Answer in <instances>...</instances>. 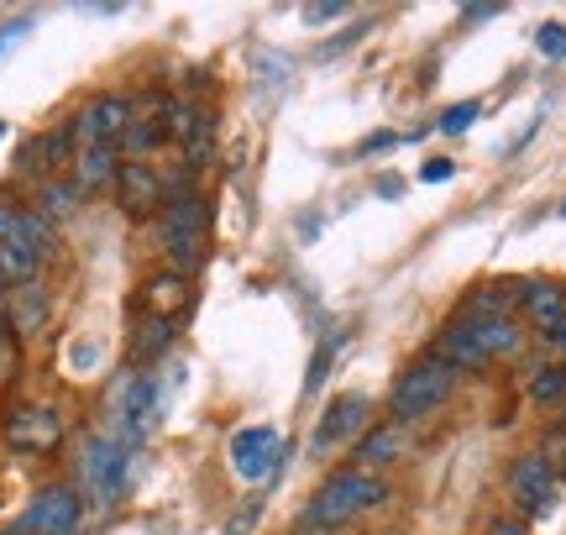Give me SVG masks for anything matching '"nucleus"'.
I'll use <instances>...</instances> for the list:
<instances>
[{
	"label": "nucleus",
	"instance_id": "f03ea898",
	"mask_svg": "<svg viewBox=\"0 0 566 535\" xmlns=\"http://www.w3.org/2000/svg\"><path fill=\"white\" fill-rule=\"evenodd\" d=\"M153 231H158V252H163V268L174 273H189L210 258V231H216V210L205 200L200 189H174L168 206L153 216Z\"/></svg>",
	"mask_w": 566,
	"mask_h": 535
},
{
	"label": "nucleus",
	"instance_id": "1a4fd4ad",
	"mask_svg": "<svg viewBox=\"0 0 566 535\" xmlns=\"http://www.w3.org/2000/svg\"><path fill=\"white\" fill-rule=\"evenodd\" d=\"M168 143H179L184 174H189V179L205 174V168L216 164V111L174 95V111H168Z\"/></svg>",
	"mask_w": 566,
	"mask_h": 535
},
{
	"label": "nucleus",
	"instance_id": "dca6fc26",
	"mask_svg": "<svg viewBox=\"0 0 566 535\" xmlns=\"http://www.w3.org/2000/svg\"><path fill=\"white\" fill-rule=\"evenodd\" d=\"M415 457V436L399 420H373L357 447H352V468H367V473H384V468H399Z\"/></svg>",
	"mask_w": 566,
	"mask_h": 535
},
{
	"label": "nucleus",
	"instance_id": "f8f14e48",
	"mask_svg": "<svg viewBox=\"0 0 566 535\" xmlns=\"http://www.w3.org/2000/svg\"><path fill=\"white\" fill-rule=\"evenodd\" d=\"M373 426V399L363 389H346L336 394L331 405L321 410V426L310 436V457H325L331 447H342V441H357V436Z\"/></svg>",
	"mask_w": 566,
	"mask_h": 535
},
{
	"label": "nucleus",
	"instance_id": "6ab92c4d",
	"mask_svg": "<svg viewBox=\"0 0 566 535\" xmlns=\"http://www.w3.org/2000/svg\"><path fill=\"white\" fill-rule=\"evenodd\" d=\"M520 310H525V321L541 331V336H551L556 326H566V284L562 279H525Z\"/></svg>",
	"mask_w": 566,
	"mask_h": 535
},
{
	"label": "nucleus",
	"instance_id": "423d86ee",
	"mask_svg": "<svg viewBox=\"0 0 566 535\" xmlns=\"http://www.w3.org/2000/svg\"><path fill=\"white\" fill-rule=\"evenodd\" d=\"M63 436H69V426H63L59 405H17L0 420V441L11 457H53L63 447Z\"/></svg>",
	"mask_w": 566,
	"mask_h": 535
},
{
	"label": "nucleus",
	"instance_id": "c9c22d12",
	"mask_svg": "<svg viewBox=\"0 0 566 535\" xmlns=\"http://www.w3.org/2000/svg\"><path fill=\"white\" fill-rule=\"evenodd\" d=\"M499 11H504V6H467V11H462V21H493V17H499Z\"/></svg>",
	"mask_w": 566,
	"mask_h": 535
},
{
	"label": "nucleus",
	"instance_id": "f3484780",
	"mask_svg": "<svg viewBox=\"0 0 566 535\" xmlns=\"http://www.w3.org/2000/svg\"><path fill=\"white\" fill-rule=\"evenodd\" d=\"M195 305V279L189 273H174V268H158V273H147L137 289V310L142 315H158V321H174L179 326L184 315Z\"/></svg>",
	"mask_w": 566,
	"mask_h": 535
},
{
	"label": "nucleus",
	"instance_id": "6e6552de",
	"mask_svg": "<svg viewBox=\"0 0 566 535\" xmlns=\"http://www.w3.org/2000/svg\"><path fill=\"white\" fill-rule=\"evenodd\" d=\"M84 525V499L74 483H48L32 494V504L21 510L17 531L6 535H80Z\"/></svg>",
	"mask_w": 566,
	"mask_h": 535
},
{
	"label": "nucleus",
	"instance_id": "58836bf2",
	"mask_svg": "<svg viewBox=\"0 0 566 535\" xmlns=\"http://www.w3.org/2000/svg\"><path fill=\"white\" fill-rule=\"evenodd\" d=\"M0 143H6V122H0Z\"/></svg>",
	"mask_w": 566,
	"mask_h": 535
},
{
	"label": "nucleus",
	"instance_id": "bb28decb",
	"mask_svg": "<svg viewBox=\"0 0 566 535\" xmlns=\"http://www.w3.org/2000/svg\"><path fill=\"white\" fill-rule=\"evenodd\" d=\"M535 53L551 59V63L566 59V27L562 21H541V27H535Z\"/></svg>",
	"mask_w": 566,
	"mask_h": 535
},
{
	"label": "nucleus",
	"instance_id": "9d476101",
	"mask_svg": "<svg viewBox=\"0 0 566 535\" xmlns=\"http://www.w3.org/2000/svg\"><path fill=\"white\" fill-rule=\"evenodd\" d=\"M231 473L242 478V483H268V478L283 473V462H289V441H283L273 426H242V431L231 436Z\"/></svg>",
	"mask_w": 566,
	"mask_h": 535
},
{
	"label": "nucleus",
	"instance_id": "c85d7f7f",
	"mask_svg": "<svg viewBox=\"0 0 566 535\" xmlns=\"http://www.w3.org/2000/svg\"><path fill=\"white\" fill-rule=\"evenodd\" d=\"M17 368H21L17 342H11V336H0V389H6V384H17Z\"/></svg>",
	"mask_w": 566,
	"mask_h": 535
},
{
	"label": "nucleus",
	"instance_id": "0eeeda50",
	"mask_svg": "<svg viewBox=\"0 0 566 535\" xmlns=\"http://www.w3.org/2000/svg\"><path fill=\"white\" fill-rule=\"evenodd\" d=\"M509 499H514V510L520 520H546L556 515V504H562V478L551 468L541 452H520L509 462Z\"/></svg>",
	"mask_w": 566,
	"mask_h": 535
},
{
	"label": "nucleus",
	"instance_id": "a211bd4d",
	"mask_svg": "<svg viewBox=\"0 0 566 535\" xmlns=\"http://www.w3.org/2000/svg\"><path fill=\"white\" fill-rule=\"evenodd\" d=\"M48 315H53V294H48L42 279H32V284H21V289H6V336L11 342L38 336L48 326Z\"/></svg>",
	"mask_w": 566,
	"mask_h": 535
},
{
	"label": "nucleus",
	"instance_id": "393cba45",
	"mask_svg": "<svg viewBox=\"0 0 566 535\" xmlns=\"http://www.w3.org/2000/svg\"><path fill=\"white\" fill-rule=\"evenodd\" d=\"M525 394H530V405H566V368L562 363H541V368H530Z\"/></svg>",
	"mask_w": 566,
	"mask_h": 535
},
{
	"label": "nucleus",
	"instance_id": "5701e85b",
	"mask_svg": "<svg viewBox=\"0 0 566 535\" xmlns=\"http://www.w3.org/2000/svg\"><path fill=\"white\" fill-rule=\"evenodd\" d=\"M84 206V195H80V185L69 179V174H59V179H48V185H38V195H32V210H38L42 221H69L74 210Z\"/></svg>",
	"mask_w": 566,
	"mask_h": 535
},
{
	"label": "nucleus",
	"instance_id": "2eb2a0df",
	"mask_svg": "<svg viewBox=\"0 0 566 535\" xmlns=\"http://www.w3.org/2000/svg\"><path fill=\"white\" fill-rule=\"evenodd\" d=\"M168 111H174V95H147V101H132V126L122 137L126 164H147L158 147H168Z\"/></svg>",
	"mask_w": 566,
	"mask_h": 535
},
{
	"label": "nucleus",
	"instance_id": "7c9ffc66",
	"mask_svg": "<svg viewBox=\"0 0 566 535\" xmlns=\"http://www.w3.org/2000/svg\"><path fill=\"white\" fill-rule=\"evenodd\" d=\"M420 179L424 185H446V179H457V164H451V158H424Z\"/></svg>",
	"mask_w": 566,
	"mask_h": 535
},
{
	"label": "nucleus",
	"instance_id": "9b49d317",
	"mask_svg": "<svg viewBox=\"0 0 566 535\" xmlns=\"http://www.w3.org/2000/svg\"><path fill=\"white\" fill-rule=\"evenodd\" d=\"M132 126V101L105 90L95 101H84L74 116H69V132H74V147H116L122 153V137Z\"/></svg>",
	"mask_w": 566,
	"mask_h": 535
},
{
	"label": "nucleus",
	"instance_id": "aec40b11",
	"mask_svg": "<svg viewBox=\"0 0 566 535\" xmlns=\"http://www.w3.org/2000/svg\"><path fill=\"white\" fill-rule=\"evenodd\" d=\"M122 174V153L116 147H74V164H69V179L80 185V195H101V189L116 185Z\"/></svg>",
	"mask_w": 566,
	"mask_h": 535
},
{
	"label": "nucleus",
	"instance_id": "473e14b6",
	"mask_svg": "<svg viewBox=\"0 0 566 535\" xmlns=\"http://www.w3.org/2000/svg\"><path fill=\"white\" fill-rule=\"evenodd\" d=\"M336 17H346V6H336V0H325V6H304V21H310V27H325V21H336Z\"/></svg>",
	"mask_w": 566,
	"mask_h": 535
},
{
	"label": "nucleus",
	"instance_id": "7ed1b4c3",
	"mask_svg": "<svg viewBox=\"0 0 566 535\" xmlns=\"http://www.w3.org/2000/svg\"><path fill=\"white\" fill-rule=\"evenodd\" d=\"M158 415H163V378L153 368H126L105 394V436H116L132 452L158 431Z\"/></svg>",
	"mask_w": 566,
	"mask_h": 535
},
{
	"label": "nucleus",
	"instance_id": "4be33fe9",
	"mask_svg": "<svg viewBox=\"0 0 566 535\" xmlns=\"http://www.w3.org/2000/svg\"><path fill=\"white\" fill-rule=\"evenodd\" d=\"M462 321L478 331V342H483V352L493 363H499V357H514L520 342H525V331H520L514 315H462Z\"/></svg>",
	"mask_w": 566,
	"mask_h": 535
},
{
	"label": "nucleus",
	"instance_id": "f257e3e1",
	"mask_svg": "<svg viewBox=\"0 0 566 535\" xmlns=\"http://www.w3.org/2000/svg\"><path fill=\"white\" fill-rule=\"evenodd\" d=\"M388 499H394V483L384 473H367V468H336V473L321 478V489L310 494V504L300 510V525L294 535H310V531H342L352 520L373 515V510H384Z\"/></svg>",
	"mask_w": 566,
	"mask_h": 535
},
{
	"label": "nucleus",
	"instance_id": "ea45409f",
	"mask_svg": "<svg viewBox=\"0 0 566 535\" xmlns=\"http://www.w3.org/2000/svg\"><path fill=\"white\" fill-rule=\"evenodd\" d=\"M562 216H566V200H562Z\"/></svg>",
	"mask_w": 566,
	"mask_h": 535
},
{
	"label": "nucleus",
	"instance_id": "f704fd0d",
	"mask_svg": "<svg viewBox=\"0 0 566 535\" xmlns=\"http://www.w3.org/2000/svg\"><path fill=\"white\" fill-rule=\"evenodd\" d=\"M483 535H530V525L525 520H493Z\"/></svg>",
	"mask_w": 566,
	"mask_h": 535
},
{
	"label": "nucleus",
	"instance_id": "412c9836",
	"mask_svg": "<svg viewBox=\"0 0 566 535\" xmlns=\"http://www.w3.org/2000/svg\"><path fill=\"white\" fill-rule=\"evenodd\" d=\"M168 347H174V321H158V315H137L132 321V336H126L132 368H153L158 357H168Z\"/></svg>",
	"mask_w": 566,
	"mask_h": 535
},
{
	"label": "nucleus",
	"instance_id": "e433bc0d",
	"mask_svg": "<svg viewBox=\"0 0 566 535\" xmlns=\"http://www.w3.org/2000/svg\"><path fill=\"white\" fill-rule=\"evenodd\" d=\"M546 342H551V352H556V363L566 368V326H556V331L546 336Z\"/></svg>",
	"mask_w": 566,
	"mask_h": 535
},
{
	"label": "nucleus",
	"instance_id": "39448f33",
	"mask_svg": "<svg viewBox=\"0 0 566 535\" xmlns=\"http://www.w3.org/2000/svg\"><path fill=\"white\" fill-rule=\"evenodd\" d=\"M457 384H462V373L451 368L446 357L424 352V357H415V363L394 378V389H388V415H394L399 426L430 420V415H436L446 399L457 394Z\"/></svg>",
	"mask_w": 566,
	"mask_h": 535
},
{
	"label": "nucleus",
	"instance_id": "4468645a",
	"mask_svg": "<svg viewBox=\"0 0 566 535\" xmlns=\"http://www.w3.org/2000/svg\"><path fill=\"white\" fill-rule=\"evenodd\" d=\"M111 189H116L122 216H132V221H153L168 206V174H158V164H122Z\"/></svg>",
	"mask_w": 566,
	"mask_h": 535
},
{
	"label": "nucleus",
	"instance_id": "a878e982",
	"mask_svg": "<svg viewBox=\"0 0 566 535\" xmlns=\"http://www.w3.org/2000/svg\"><path fill=\"white\" fill-rule=\"evenodd\" d=\"M483 116V101H457L446 105L441 116H436V132H446V137H462V132H472V122Z\"/></svg>",
	"mask_w": 566,
	"mask_h": 535
},
{
	"label": "nucleus",
	"instance_id": "ddd939ff",
	"mask_svg": "<svg viewBox=\"0 0 566 535\" xmlns=\"http://www.w3.org/2000/svg\"><path fill=\"white\" fill-rule=\"evenodd\" d=\"M69 164H74V132H69V122L48 126V132H38V137H27L17 147V174L21 179H38V185L69 174Z\"/></svg>",
	"mask_w": 566,
	"mask_h": 535
},
{
	"label": "nucleus",
	"instance_id": "4c0bfd02",
	"mask_svg": "<svg viewBox=\"0 0 566 535\" xmlns=\"http://www.w3.org/2000/svg\"><path fill=\"white\" fill-rule=\"evenodd\" d=\"M399 189H405V185H399V179H394V174H388V179H378V195H384V200H394V195H399Z\"/></svg>",
	"mask_w": 566,
	"mask_h": 535
},
{
	"label": "nucleus",
	"instance_id": "b1692460",
	"mask_svg": "<svg viewBox=\"0 0 566 535\" xmlns=\"http://www.w3.org/2000/svg\"><path fill=\"white\" fill-rule=\"evenodd\" d=\"M42 273V258L27 242H0V289H21Z\"/></svg>",
	"mask_w": 566,
	"mask_h": 535
},
{
	"label": "nucleus",
	"instance_id": "cd10ccee",
	"mask_svg": "<svg viewBox=\"0 0 566 535\" xmlns=\"http://www.w3.org/2000/svg\"><path fill=\"white\" fill-rule=\"evenodd\" d=\"M21 227H27V206L0 200V242H21Z\"/></svg>",
	"mask_w": 566,
	"mask_h": 535
},
{
	"label": "nucleus",
	"instance_id": "c756f323",
	"mask_svg": "<svg viewBox=\"0 0 566 535\" xmlns=\"http://www.w3.org/2000/svg\"><path fill=\"white\" fill-rule=\"evenodd\" d=\"M331 352H336V342H325V347H315V357H310V378H304V389H310V394L321 389V378L331 373Z\"/></svg>",
	"mask_w": 566,
	"mask_h": 535
},
{
	"label": "nucleus",
	"instance_id": "20e7f679",
	"mask_svg": "<svg viewBox=\"0 0 566 535\" xmlns=\"http://www.w3.org/2000/svg\"><path fill=\"white\" fill-rule=\"evenodd\" d=\"M126 483H132V447H122L116 436H105V431H90L80 441V462H74L80 499L95 515H111L126 499Z\"/></svg>",
	"mask_w": 566,
	"mask_h": 535
},
{
	"label": "nucleus",
	"instance_id": "2f4dec72",
	"mask_svg": "<svg viewBox=\"0 0 566 535\" xmlns=\"http://www.w3.org/2000/svg\"><path fill=\"white\" fill-rule=\"evenodd\" d=\"M258 515H263V499H247V510L231 520V525H226V535H247L252 525H258Z\"/></svg>",
	"mask_w": 566,
	"mask_h": 535
},
{
	"label": "nucleus",
	"instance_id": "72a5a7b5",
	"mask_svg": "<svg viewBox=\"0 0 566 535\" xmlns=\"http://www.w3.org/2000/svg\"><path fill=\"white\" fill-rule=\"evenodd\" d=\"M27 32H32V21H6V27H0V59H6V53H11Z\"/></svg>",
	"mask_w": 566,
	"mask_h": 535
}]
</instances>
